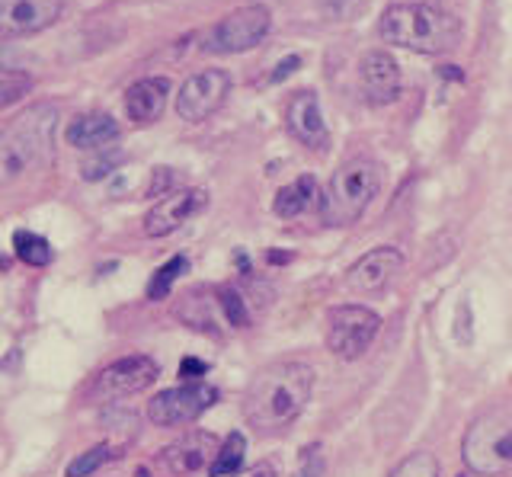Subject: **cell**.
Segmentation results:
<instances>
[{"instance_id": "5", "label": "cell", "mask_w": 512, "mask_h": 477, "mask_svg": "<svg viewBox=\"0 0 512 477\" xmlns=\"http://www.w3.org/2000/svg\"><path fill=\"white\" fill-rule=\"evenodd\" d=\"M461 458L480 477H500L512 471V420L506 413L477 417L461 439Z\"/></svg>"}, {"instance_id": "14", "label": "cell", "mask_w": 512, "mask_h": 477, "mask_svg": "<svg viewBox=\"0 0 512 477\" xmlns=\"http://www.w3.org/2000/svg\"><path fill=\"white\" fill-rule=\"evenodd\" d=\"M285 125L304 148L311 151H327L330 148V129L320 113V100L314 90H298L285 106Z\"/></svg>"}, {"instance_id": "34", "label": "cell", "mask_w": 512, "mask_h": 477, "mask_svg": "<svg viewBox=\"0 0 512 477\" xmlns=\"http://www.w3.org/2000/svg\"><path fill=\"white\" fill-rule=\"evenodd\" d=\"M138 477H151L148 471H144V468H138Z\"/></svg>"}, {"instance_id": "21", "label": "cell", "mask_w": 512, "mask_h": 477, "mask_svg": "<svg viewBox=\"0 0 512 477\" xmlns=\"http://www.w3.org/2000/svg\"><path fill=\"white\" fill-rule=\"evenodd\" d=\"M13 250L26 266H48V263H52V244H48L42 234L16 231L13 234Z\"/></svg>"}, {"instance_id": "1", "label": "cell", "mask_w": 512, "mask_h": 477, "mask_svg": "<svg viewBox=\"0 0 512 477\" xmlns=\"http://www.w3.org/2000/svg\"><path fill=\"white\" fill-rule=\"evenodd\" d=\"M314 391V369L308 362L282 359L256 372L244 397L247 423L256 433H282L308 407Z\"/></svg>"}, {"instance_id": "24", "label": "cell", "mask_w": 512, "mask_h": 477, "mask_svg": "<svg viewBox=\"0 0 512 477\" xmlns=\"http://www.w3.org/2000/svg\"><path fill=\"white\" fill-rule=\"evenodd\" d=\"M189 269V260L186 257H173L170 263H164L154 273V279L148 282V298L151 301H160V298H167L170 295V289H173V282L180 279L183 273Z\"/></svg>"}, {"instance_id": "10", "label": "cell", "mask_w": 512, "mask_h": 477, "mask_svg": "<svg viewBox=\"0 0 512 477\" xmlns=\"http://www.w3.org/2000/svg\"><path fill=\"white\" fill-rule=\"evenodd\" d=\"M231 93V74L221 68H208L186 77V84L176 93V116L186 122H205L224 106Z\"/></svg>"}, {"instance_id": "32", "label": "cell", "mask_w": 512, "mask_h": 477, "mask_svg": "<svg viewBox=\"0 0 512 477\" xmlns=\"http://www.w3.org/2000/svg\"><path fill=\"white\" fill-rule=\"evenodd\" d=\"M231 477H276V468H272L269 461H260V465H253V468H247V471H237V474H231Z\"/></svg>"}, {"instance_id": "9", "label": "cell", "mask_w": 512, "mask_h": 477, "mask_svg": "<svg viewBox=\"0 0 512 477\" xmlns=\"http://www.w3.org/2000/svg\"><path fill=\"white\" fill-rule=\"evenodd\" d=\"M215 401H218V391L212 385L189 381V385L154 394V401L148 404V417L154 426H186V423H196Z\"/></svg>"}, {"instance_id": "26", "label": "cell", "mask_w": 512, "mask_h": 477, "mask_svg": "<svg viewBox=\"0 0 512 477\" xmlns=\"http://www.w3.org/2000/svg\"><path fill=\"white\" fill-rule=\"evenodd\" d=\"M32 90V77L23 71H0V109L20 103Z\"/></svg>"}, {"instance_id": "20", "label": "cell", "mask_w": 512, "mask_h": 477, "mask_svg": "<svg viewBox=\"0 0 512 477\" xmlns=\"http://www.w3.org/2000/svg\"><path fill=\"white\" fill-rule=\"evenodd\" d=\"M244 455H247V439L244 433H231L228 439L221 442V449L212 461L208 474L212 477H231L237 471H244Z\"/></svg>"}, {"instance_id": "28", "label": "cell", "mask_w": 512, "mask_h": 477, "mask_svg": "<svg viewBox=\"0 0 512 477\" xmlns=\"http://www.w3.org/2000/svg\"><path fill=\"white\" fill-rule=\"evenodd\" d=\"M173 173H170V167H157L154 170V177H151V186H148V196H170L173 193Z\"/></svg>"}, {"instance_id": "33", "label": "cell", "mask_w": 512, "mask_h": 477, "mask_svg": "<svg viewBox=\"0 0 512 477\" xmlns=\"http://www.w3.org/2000/svg\"><path fill=\"white\" fill-rule=\"evenodd\" d=\"M298 65H301V58H298V55H292V58H285V61H282V65H279V71H276V74H272V81H282V77H285V74H292V71H295Z\"/></svg>"}, {"instance_id": "19", "label": "cell", "mask_w": 512, "mask_h": 477, "mask_svg": "<svg viewBox=\"0 0 512 477\" xmlns=\"http://www.w3.org/2000/svg\"><path fill=\"white\" fill-rule=\"evenodd\" d=\"M317 205H324V196H320V186L314 177H298L295 183L282 186L276 193V202H272V212L279 218H298L304 212L317 209Z\"/></svg>"}, {"instance_id": "11", "label": "cell", "mask_w": 512, "mask_h": 477, "mask_svg": "<svg viewBox=\"0 0 512 477\" xmlns=\"http://www.w3.org/2000/svg\"><path fill=\"white\" fill-rule=\"evenodd\" d=\"M61 0H0V36L23 39L55 26L61 17Z\"/></svg>"}, {"instance_id": "16", "label": "cell", "mask_w": 512, "mask_h": 477, "mask_svg": "<svg viewBox=\"0 0 512 477\" xmlns=\"http://www.w3.org/2000/svg\"><path fill=\"white\" fill-rule=\"evenodd\" d=\"M359 84L368 103H375V106L391 103L400 93V65L381 49L368 52L359 65Z\"/></svg>"}, {"instance_id": "17", "label": "cell", "mask_w": 512, "mask_h": 477, "mask_svg": "<svg viewBox=\"0 0 512 477\" xmlns=\"http://www.w3.org/2000/svg\"><path fill=\"white\" fill-rule=\"evenodd\" d=\"M167 97H170L167 77H141L125 93V113L138 125L157 122L167 109Z\"/></svg>"}, {"instance_id": "15", "label": "cell", "mask_w": 512, "mask_h": 477, "mask_svg": "<svg viewBox=\"0 0 512 477\" xmlns=\"http://www.w3.org/2000/svg\"><path fill=\"white\" fill-rule=\"evenodd\" d=\"M218 449L221 445L212 433H189L183 439L170 442L157 461H160V468L173 477H192V474L212 468Z\"/></svg>"}, {"instance_id": "25", "label": "cell", "mask_w": 512, "mask_h": 477, "mask_svg": "<svg viewBox=\"0 0 512 477\" xmlns=\"http://www.w3.org/2000/svg\"><path fill=\"white\" fill-rule=\"evenodd\" d=\"M388 477H439V458L432 452H413Z\"/></svg>"}, {"instance_id": "30", "label": "cell", "mask_w": 512, "mask_h": 477, "mask_svg": "<svg viewBox=\"0 0 512 477\" xmlns=\"http://www.w3.org/2000/svg\"><path fill=\"white\" fill-rule=\"evenodd\" d=\"M119 161H122L119 154L100 157V161H90V164L84 167V180H100V177H106V173H112V167H116Z\"/></svg>"}, {"instance_id": "13", "label": "cell", "mask_w": 512, "mask_h": 477, "mask_svg": "<svg viewBox=\"0 0 512 477\" xmlns=\"http://www.w3.org/2000/svg\"><path fill=\"white\" fill-rule=\"evenodd\" d=\"M400 269H404V257H400L397 247H375L349 266L346 289L352 295H375L381 289H388Z\"/></svg>"}, {"instance_id": "12", "label": "cell", "mask_w": 512, "mask_h": 477, "mask_svg": "<svg viewBox=\"0 0 512 477\" xmlns=\"http://www.w3.org/2000/svg\"><path fill=\"white\" fill-rule=\"evenodd\" d=\"M208 205L205 189H173L170 196L157 199L154 209L144 215V234L148 237H167L176 228H183L189 218H196Z\"/></svg>"}, {"instance_id": "22", "label": "cell", "mask_w": 512, "mask_h": 477, "mask_svg": "<svg viewBox=\"0 0 512 477\" xmlns=\"http://www.w3.org/2000/svg\"><path fill=\"white\" fill-rule=\"evenodd\" d=\"M215 295H218L215 301H218V311H221L224 321H228L231 327H250V311H247L244 295H240L237 289H231V285H221Z\"/></svg>"}, {"instance_id": "23", "label": "cell", "mask_w": 512, "mask_h": 477, "mask_svg": "<svg viewBox=\"0 0 512 477\" xmlns=\"http://www.w3.org/2000/svg\"><path fill=\"white\" fill-rule=\"evenodd\" d=\"M119 452L112 449V445H93V449H87V452H80L71 465H68V471H64V477H90L93 471H100L106 461H112Z\"/></svg>"}, {"instance_id": "3", "label": "cell", "mask_w": 512, "mask_h": 477, "mask_svg": "<svg viewBox=\"0 0 512 477\" xmlns=\"http://www.w3.org/2000/svg\"><path fill=\"white\" fill-rule=\"evenodd\" d=\"M378 36L397 45V49H407L416 55H445L458 49L461 20L445 7L407 0V4H391L381 13Z\"/></svg>"}, {"instance_id": "2", "label": "cell", "mask_w": 512, "mask_h": 477, "mask_svg": "<svg viewBox=\"0 0 512 477\" xmlns=\"http://www.w3.org/2000/svg\"><path fill=\"white\" fill-rule=\"evenodd\" d=\"M55 129V103H32L0 129V193L55 161Z\"/></svg>"}, {"instance_id": "4", "label": "cell", "mask_w": 512, "mask_h": 477, "mask_svg": "<svg viewBox=\"0 0 512 477\" xmlns=\"http://www.w3.org/2000/svg\"><path fill=\"white\" fill-rule=\"evenodd\" d=\"M384 183V167L372 157H352L340 170L333 173V180L324 193V205H320V215L330 228H346L356 225L365 215L368 205L375 202Z\"/></svg>"}, {"instance_id": "6", "label": "cell", "mask_w": 512, "mask_h": 477, "mask_svg": "<svg viewBox=\"0 0 512 477\" xmlns=\"http://www.w3.org/2000/svg\"><path fill=\"white\" fill-rule=\"evenodd\" d=\"M381 330V317L365 305H336L324 317V340L333 356L346 362L365 356Z\"/></svg>"}, {"instance_id": "29", "label": "cell", "mask_w": 512, "mask_h": 477, "mask_svg": "<svg viewBox=\"0 0 512 477\" xmlns=\"http://www.w3.org/2000/svg\"><path fill=\"white\" fill-rule=\"evenodd\" d=\"M320 474H324V461H320L317 449H304V458L292 477H320Z\"/></svg>"}, {"instance_id": "7", "label": "cell", "mask_w": 512, "mask_h": 477, "mask_svg": "<svg viewBox=\"0 0 512 477\" xmlns=\"http://www.w3.org/2000/svg\"><path fill=\"white\" fill-rule=\"evenodd\" d=\"M269 29H272L269 10L260 4H250V7H240V10L228 13V17H221L212 29H208L202 49L212 55L250 52L269 36Z\"/></svg>"}, {"instance_id": "27", "label": "cell", "mask_w": 512, "mask_h": 477, "mask_svg": "<svg viewBox=\"0 0 512 477\" xmlns=\"http://www.w3.org/2000/svg\"><path fill=\"white\" fill-rule=\"evenodd\" d=\"M365 7H368V0H320V10H324L330 20H356L365 13Z\"/></svg>"}, {"instance_id": "36", "label": "cell", "mask_w": 512, "mask_h": 477, "mask_svg": "<svg viewBox=\"0 0 512 477\" xmlns=\"http://www.w3.org/2000/svg\"><path fill=\"white\" fill-rule=\"evenodd\" d=\"M416 4H429V0H416ZM432 7V4H429Z\"/></svg>"}, {"instance_id": "8", "label": "cell", "mask_w": 512, "mask_h": 477, "mask_svg": "<svg viewBox=\"0 0 512 477\" xmlns=\"http://www.w3.org/2000/svg\"><path fill=\"white\" fill-rule=\"evenodd\" d=\"M160 369L151 356H122L116 362H109L106 369L93 375L87 385L90 401H119V397H132L138 391H148L157 381Z\"/></svg>"}, {"instance_id": "31", "label": "cell", "mask_w": 512, "mask_h": 477, "mask_svg": "<svg viewBox=\"0 0 512 477\" xmlns=\"http://www.w3.org/2000/svg\"><path fill=\"white\" fill-rule=\"evenodd\" d=\"M205 372H208V365H205L202 359H192V356H189V359H183V362H180V375H183V378H189V381H196V378H199V375H205Z\"/></svg>"}, {"instance_id": "18", "label": "cell", "mask_w": 512, "mask_h": 477, "mask_svg": "<svg viewBox=\"0 0 512 477\" xmlns=\"http://www.w3.org/2000/svg\"><path fill=\"white\" fill-rule=\"evenodd\" d=\"M122 135L119 122L112 119L109 113H87V116H77L71 119V125L64 129V141L71 148L80 151H93V148H106L109 141H116Z\"/></svg>"}, {"instance_id": "35", "label": "cell", "mask_w": 512, "mask_h": 477, "mask_svg": "<svg viewBox=\"0 0 512 477\" xmlns=\"http://www.w3.org/2000/svg\"><path fill=\"white\" fill-rule=\"evenodd\" d=\"M4 269H7V263H4V257H0V273H4Z\"/></svg>"}]
</instances>
